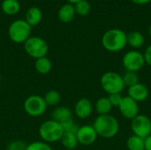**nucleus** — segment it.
I'll list each match as a JSON object with an SVG mask.
<instances>
[{"mask_svg": "<svg viewBox=\"0 0 151 150\" xmlns=\"http://www.w3.org/2000/svg\"><path fill=\"white\" fill-rule=\"evenodd\" d=\"M93 126L98 137L104 139L114 138L119 132V123L118 119L111 114L98 115L93 123Z\"/></svg>", "mask_w": 151, "mask_h": 150, "instance_id": "f257e3e1", "label": "nucleus"}, {"mask_svg": "<svg viewBox=\"0 0 151 150\" xmlns=\"http://www.w3.org/2000/svg\"><path fill=\"white\" fill-rule=\"evenodd\" d=\"M102 45L109 52H119L127 45V33L119 28H111L102 36Z\"/></svg>", "mask_w": 151, "mask_h": 150, "instance_id": "f03ea898", "label": "nucleus"}, {"mask_svg": "<svg viewBox=\"0 0 151 150\" xmlns=\"http://www.w3.org/2000/svg\"><path fill=\"white\" fill-rule=\"evenodd\" d=\"M100 86L108 95L121 94L126 88L122 75L114 71H108L103 73L100 78Z\"/></svg>", "mask_w": 151, "mask_h": 150, "instance_id": "7ed1b4c3", "label": "nucleus"}, {"mask_svg": "<svg viewBox=\"0 0 151 150\" xmlns=\"http://www.w3.org/2000/svg\"><path fill=\"white\" fill-rule=\"evenodd\" d=\"M64 129L61 125L53 119L46 120L41 124L38 129V133L42 141L50 144L60 141L63 134Z\"/></svg>", "mask_w": 151, "mask_h": 150, "instance_id": "20e7f679", "label": "nucleus"}, {"mask_svg": "<svg viewBox=\"0 0 151 150\" xmlns=\"http://www.w3.org/2000/svg\"><path fill=\"white\" fill-rule=\"evenodd\" d=\"M32 27L25 19H16L8 28V35L15 43H24L31 34Z\"/></svg>", "mask_w": 151, "mask_h": 150, "instance_id": "39448f33", "label": "nucleus"}, {"mask_svg": "<svg viewBox=\"0 0 151 150\" xmlns=\"http://www.w3.org/2000/svg\"><path fill=\"white\" fill-rule=\"evenodd\" d=\"M24 50L29 57L38 59L46 57L49 46L44 39L39 36H30L24 42Z\"/></svg>", "mask_w": 151, "mask_h": 150, "instance_id": "423d86ee", "label": "nucleus"}, {"mask_svg": "<svg viewBox=\"0 0 151 150\" xmlns=\"http://www.w3.org/2000/svg\"><path fill=\"white\" fill-rule=\"evenodd\" d=\"M47 104L44 98L38 95H32L27 96L23 103V108L25 112L34 118L42 116L47 111Z\"/></svg>", "mask_w": 151, "mask_h": 150, "instance_id": "0eeeda50", "label": "nucleus"}, {"mask_svg": "<svg viewBox=\"0 0 151 150\" xmlns=\"http://www.w3.org/2000/svg\"><path fill=\"white\" fill-rule=\"evenodd\" d=\"M122 65L126 71L138 72L146 65L143 53L138 50L127 51L122 57Z\"/></svg>", "mask_w": 151, "mask_h": 150, "instance_id": "6e6552de", "label": "nucleus"}, {"mask_svg": "<svg viewBox=\"0 0 151 150\" xmlns=\"http://www.w3.org/2000/svg\"><path fill=\"white\" fill-rule=\"evenodd\" d=\"M130 127L133 134L146 139L151 134V119L144 114H138L131 120Z\"/></svg>", "mask_w": 151, "mask_h": 150, "instance_id": "1a4fd4ad", "label": "nucleus"}, {"mask_svg": "<svg viewBox=\"0 0 151 150\" xmlns=\"http://www.w3.org/2000/svg\"><path fill=\"white\" fill-rule=\"evenodd\" d=\"M118 108L121 116L128 120H132L138 114H140L139 103L127 95L123 96L122 101Z\"/></svg>", "mask_w": 151, "mask_h": 150, "instance_id": "9d476101", "label": "nucleus"}, {"mask_svg": "<svg viewBox=\"0 0 151 150\" xmlns=\"http://www.w3.org/2000/svg\"><path fill=\"white\" fill-rule=\"evenodd\" d=\"M76 136L79 144L83 146H90L94 144L98 138V135L94 126L90 125H84L79 126L76 132Z\"/></svg>", "mask_w": 151, "mask_h": 150, "instance_id": "9b49d317", "label": "nucleus"}, {"mask_svg": "<svg viewBox=\"0 0 151 150\" xmlns=\"http://www.w3.org/2000/svg\"><path fill=\"white\" fill-rule=\"evenodd\" d=\"M94 106L92 102L86 97L79 99L73 108V113L80 119H87L93 112Z\"/></svg>", "mask_w": 151, "mask_h": 150, "instance_id": "f8f14e48", "label": "nucleus"}, {"mask_svg": "<svg viewBox=\"0 0 151 150\" xmlns=\"http://www.w3.org/2000/svg\"><path fill=\"white\" fill-rule=\"evenodd\" d=\"M149 95H150L149 88L144 83H142L140 81L127 88V96L131 97L138 103L146 101Z\"/></svg>", "mask_w": 151, "mask_h": 150, "instance_id": "ddd939ff", "label": "nucleus"}, {"mask_svg": "<svg viewBox=\"0 0 151 150\" xmlns=\"http://www.w3.org/2000/svg\"><path fill=\"white\" fill-rule=\"evenodd\" d=\"M73 116V111L66 106H58L55 108L51 113V119L62 124L69 119H72Z\"/></svg>", "mask_w": 151, "mask_h": 150, "instance_id": "4468645a", "label": "nucleus"}, {"mask_svg": "<svg viewBox=\"0 0 151 150\" xmlns=\"http://www.w3.org/2000/svg\"><path fill=\"white\" fill-rule=\"evenodd\" d=\"M127 42L133 50H138L144 45L145 37L139 31H131L127 34Z\"/></svg>", "mask_w": 151, "mask_h": 150, "instance_id": "2eb2a0df", "label": "nucleus"}, {"mask_svg": "<svg viewBox=\"0 0 151 150\" xmlns=\"http://www.w3.org/2000/svg\"><path fill=\"white\" fill-rule=\"evenodd\" d=\"M75 14H76V12H75V9H74V5L70 3L62 5L58 12L59 20L64 23L71 22L74 19Z\"/></svg>", "mask_w": 151, "mask_h": 150, "instance_id": "dca6fc26", "label": "nucleus"}, {"mask_svg": "<svg viewBox=\"0 0 151 150\" xmlns=\"http://www.w3.org/2000/svg\"><path fill=\"white\" fill-rule=\"evenodd\" d=\"M42 19V12L40 8L33 6L30 7L25 15V20L31 26H36L38 25Z\"/></svg>", "mask_w": 151, "mask_h": 150, "instance_id": "f3484780", "label": "nucleus"}, {"mask_svg": "<svg viewBox=\"0 0 151 150\" xmlns=\"http://www.w3.org/2000/svg\"><path fill=\"white\" fill-rule=\"evenodd\" d=\"M94 108L96 110V112L98 115H107V114H110L111 111L113 109L112 105L111 104V103L109 101L108 96L99 97L96 100Z\"/></svg>", "mask_w": 151, "mask_h": 150, "instance_id": "a211bd4d", "label": "nucleus"}, {"mask_svg": "<svg viewBox=\"0 0 151 150\" xmlns=\"http://www.w3.org/2000/svg\"><path fill=\"white\" fill-rule=\"evenodd\" d=\"M60 142L65 149L75 150L79 145L76 133L73 132H65L60 140Z\"/></svg>", "mask_w": 151, "mask_h": 150, "instance_id": "6ab92c4d", "label": "nucleus"}, {"mask_svg": "<svg viewBox=\"0 0 151 150\" xmlns=\"http://www.w3.org/2000/svg\"><path fill=\"white\" fill-rule=\"evenodd\" d=\"M35 69L38 73L42 75L48 74L52 69V63L47 57H40L38 59H35Z\"/></svg>", "mask_w": 151, "mask_h": 150, "instance_id": "aec40b11", "label": "nucleus"}, {"mask_svg": "<svg viewBox=\"0 0 151 150\" xmlns=\"http://www.w3.org/2000/svg\"><path fill=\"white\" fill-rule=\"evenodd\" d=\"M2 11L7 15H15L20 10V4L18 0H3Z\"/></svg>", "mask_w": 151, "mask_h": 150, "instance_id": "412c9836", "label": "nucleus"}, {"mask_svg": "<svg viewBox=\"0 0 151 150\" xmlns=\"http://www.w3.org/2000/svg\"><path fill=\"white\" fill-rule=\"evenodd\" d=\"M145 139H142L134 134L130 135L126 141L127 150H145Z\"/></svg>", "mask_w": 151, "mask_h": 150, "instance_id": "4be33fe9", "label": "nucleus"}, {"mask_svg": "<svg viewBox=\"0 0 151 150\" xmlns=\"http://www.w3.org/2000/svg\"><path fill=\"white\" fill-rule=\"evenodd\" d=\"M47 106H57L61 100V95L58 91L55 89L49 90L43 96Z\"/></svg>", "mask_w": 151, "mask_h": 150, "instance_id": "5701e85b", "label": "nucleus"}, {"mask_svg": "<svg viewBox=\"0 0 151 150\" xmlns=\"http://www.w3.org/2000/svg\"><path fill=\"white\" fill-rule=\"evenodd\" d=\"M73 5H74L75 12L81 16H86L90 12L91 5H90L89 2L87 0H81L80 2L74 4Z\"/></svg>", "mask_w": 151, "mask_h": 150, "instance_id": "b1692460", "label": "nucleus"}, {"mask_svg": "<svg viewBox=\"0 0 151 150\" xmlns=\"http://www.w3.org/2000/svg\"><path fill=\"white\" fill-rule=\"evenodd\" d=\"M123 78V81L126 87L129 88L136 83L139 82V74L138 72H128L126 71V72L122 75Z\"/></svg>", "mask_w": 151, "mask_h": 150, "instance_id": "393cba45", "label": "nucleus"}, {"mask_svg": "<svg viewBox=\"0 0 151 150\" xmlns=\"http://www.w3.org/2000/svg\"><path fill=\"white\" fill-rule=\"evenodd\" d=\"M26 150H53L50 144L44 141H33L27 145Z\"/></svg>", "mask_w": 151, "mask_h": 150, "instance_id": "a878e982", "label": "nucleus"}, {"mask_svg": "<svg viewBox=\"0 0 151 150\" xmlns=\"http://www.w3.org/2000/svg\"><path fill=\"white\" fill-rule=\"evenodd\" d=\"M27 145V144H26L23 141L13 140L7 144L5 150H26Z\"/></svg>", "mask_w": 151, "mask_h": 150, "instance_id": "bb28decb", "label": "nucleus"}, {"mask_svg": "<svg viewBox=\"0 0 151 150\" xmlns=\"http://www.w3.org/2000/svg\"><path fill=\"white\" fill-rule=\"evenodd\" d=\"M108 98L111 104L114 108V107H119V105L122 101L123 95L121 94H111V95H108Z\"/></svg>", "mask_w": 151, "mask_h": 150, "instance_id": "cd10ccee", "label": "nucleus"}, {"mask_svg": "<svg viewBox=\"0 0 151 150\" xmlns=\"http://www.w3.org/2000/svg\"><path fill=\"white\" fill-rule=\"evenodd\" d=\"M143 56H144V59H145L146 65L151 67V43L145 49Z\"/></svg>", "mask_w": 151, "mask_h": 150, "instance_id": "c85d7f7f", "label": "nucleus"}, {"mask_svg": "<svg viewBox=\"0 0 151 150\" xmlns=\"http://www.w3.org/2000/svg\"><path fill=\"white\" fill-rule=\"evenodd\" d=\"M144 141H145V150H151V134L144 140Z\"/></svg>", "mask_w": 151, "mask_h": 150, "instance_id": "c756f323", "label": "nucleus"}, {"mask_svg": "<svg viewBox=\"0 0 151 150\" xmlns=\"http://www.w3.org/2000/svg\"><path fill=\"white\" fill-rule=\"evenodd\" d=\"M134 4H139V5H143V4H147L149 3H150L151 0H131Z\"/></svg>", "mask_w": 151, "mask_h": 150, "instance_id": "7c9ffc66", "label": "nucleus"}, {"mask_svg": "<svg viewBox=\"0 0 151 150\" xmlns=\"http://www.w3.org/2000/svg\"><path fill=\"white\" fill-rule=\"evenodd\" d=\"M70 4H76V3H78V2H80V1H81V0H67Z\"/></svg>", "mask_w": 151, "mask_h": 150, "instance_id": "2f4dec72", "label": "nucleus"}, {"mask_svg": "<svg viewBox=\"0 0 151 150\" xmlns=\"http://www.w3.org/2000/svg\"><path fill=\"white\" fill-rule=\"evenodd\" d=\"M149 35H150V37L151 39V24L150 25V27H149Z\"/></svg>", "mask_w": 151, "mask_h": 150, "instance_id": "473e14b6", "label": "nucleus"}, {"mask_svg": "<svg viewBox=\"0 0 151 150\" xmlns=\"http://www.w3.org/2000/svg\"><path fill=\"white\" fill-rule=\"evenodd\" d=\"M1 82H2V75L0 73V84H1Z\"/></svg>", "mask_w": 151, "mask_h": 150, "instance_id": "72a5a7b5", "label": "nucleus"}, {"mask_svg": "<svg viewBox=\"0 0 151 150\" xmlns=\"http://www.w3.org/2000/svg\"><path fill=\"white\" fill-rule=\"evenodd\" d=\"M150 81H151V72H150Z\"/></svg>", "mask_w": 151, "mask_h": 150, "instance_id": "f704fd0d", "label": "nucleus"}, {"mask_svg": "<svg viewBox=\"0 0 151 150\" xmlns=\"http://www.w3.org/2000/svg\"><path fill=\"white\" fill-rule=\"evenodd\" d=\"M64 150H71V149H64Z\"/></svg>", "mask_w": 151, "mask_h": 150, "instance_id": "c9c22d12", "label": "nucleus"}]
</instances>
